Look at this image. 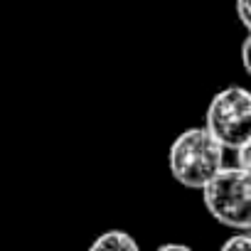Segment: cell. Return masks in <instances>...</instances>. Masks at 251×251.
<instances>
[{
  "label": "cell",
  "mask_w": 251,
  "mask_h": 251,
  "mask_svg": "<svg viewBox=\"0 0 251 251\" xmlns=\"http://www.w3.org/2000/svg\"><path fill=\"white\" fill-rule=\"evenodd\" d=\"M226 148L207 131V126L185 128L168 151V168L175 182L187 190H202L222 168Z\"/></svg>",
  "instance_id": "1"
},
{
  "label": "cell",
  "mask_w": 251,
  "mask_h": 251,
  "mask_svg": "<svg viewBox=\"0 0 251 251\" xmlns=\"http://www.w3.org/2000/svg\"><path fill=\"white\" fill-rule=\"evenodd\" d=\"M202 202L212 219L229 229H249L251 224V173L244 168H222L202 190Z\"/></svg>",
  "instance_id": "2"
},
{
  "label": "cell",
  "mask_w": 251,
  "mask_h": 251,
  "mask_svg": "<svg viewBox=\"0 0 251 251\" xmlns=\"http://www.w3.org/2000/svg\"><path fill=\"white\" fill-rule=\"evenodd\" d=\"M204 126L226 151H236L251 138V91L239 84L219 89L207 106Z\"/></svg>",
  "instance_id": "3"
},
{
  "label": "cell",
  "mask_w": 251,
  "mask_h": 251,
  "mask_svg": "<svg viewBox=\"0 0 251 251\" xmlns=\"http://www.w3.org/2000/svg\"><path fill=\"white\" fill-rule=\"evenodd\" d=\"M99 249H108V251H141V244H138V239L131 236V231H126V229H108V231L99 234L91 241V251H99Z\"/></svg>",
  "instance_id": "4"
},
{
  "label": "cell",
  "mask_w": 251,
  "mask_h": 251,
  "mask_svg": "<svg viewBox=\"0 0 251 251\" xmlns=\"http://www.w3.org/2000/svg\"><path fill=\"white\" fill-rule=\"evenodd\" d=\"M224 251H251V234L249 229H236V234H231L224 244H222Z\"/></svg>",
  "instance_id": "5"
},
{
  "label": "cell",
  "mask_w": 251,
  "mask_h": 251,
  "mask_svg": "<svg viewBox=\"0 0 251 251\" xmlns=\"http://www.w3.org/2000/svg\"><path fill=\"white\" fill-rule=\"evenodd\" d=\"M234 8H236V18L244 25V30L251 32V0H234Z\"/></svg>",
  "instance_id": "6"
},
{
  "label": "cell",
  "mask_w": 251,
  "mask_h": 251,
  "mask_svg": "<svg viewBox=\"0 0 251 251\" xmlns=\"http://www.w3.org/2000/svg\"><path fill=\"white\" fill-rule=\"evenodd\" d=\"M234 153H236V165H239V168H244L246 173H251V138H249V141H244Z\"/></svg>",
  "instance_id": "7"
},
{
  "label": "cell",
  "mask_w": 251,
  "mask_h": 251,
  "mask_svg": "<svg viewBox=\"0 0 251 251\" xmlns=\"http://www.w3.org/2000/svg\"><path fill=\"white\" fill-rule=\"evenodd\" d=\"M241 67H244V72L251 76V32H249L246 40L241 42Z\"/></svg>",
  "instance_id": "8"
},
{
  "label": "cell",
  "mask_w": 251,
  "mask_h": 251,
  "mask_svg": "<svg viewBox=\"0 0 251 251\" xmlns=\"http://www.w3.org/2000/svg\"><path fill=\"white\" fill-rule=\"evenodd\" d=\"M158 251H190L187 244H160Z\"/></svg>",
  "instance_id": "9"
},
{
  "label": "cell",
  "mask_w": 251,
  "mask_h": 251,
  "mask_svg": "<svg viewBox=\"0 0 251 251\" xmlns=\"http://www.w3.org/2000/svg\"><path fill=\"white\" fill-rule=\"evenodd\" d=\"M249 234H251V224H249Z\"/></svg>",
  "instance_id": "10"
}]
</instances>
